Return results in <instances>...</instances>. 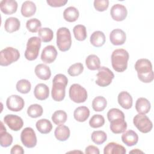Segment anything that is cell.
Instances as JSON below:
<instances>
[{
	"mask_svg": "<svg viewBox=\"0 0 154 154\" xmlns=\"http://www.w3.org/2000/svg\"><path fill=\"white\" fill-rule=\"evenodd\" d=\"M57 54V51L54 46H46L42 52L41 60L46 64H51L55 60Z\"/></svg>",
	"mask_w": 154,
	"mask_h": 154,
	"instance_id": "5bb4252c",
	"label": "cell"
},
{
	"mask_svg": "<svg viewBox=\"0 0 154 154\" xmlns=\"http://www.w3.org/2000/svg\"><path fill=\"white\" fill-rule=\"evenodd\" d=\"M10 153L11 154H23L24 150L21 146L16 144L13 146V147L11 149Z\"/></svg>",
	"mask_w": 154,
	"mask_h": 154,
	"instance_id": "7dc6e473",
	"label": "cell"
},
{
	"mask_svg": "<svg viewBox=\"0 0 154 154\" xmlns=\"http://www.w3.org/2000/svg\"><path fill=\"white\" fill-rule=\"evenodd\" d=\"M43 108L40 105L32 104L27 109V114L31 118H37L43 114Z\"/></svg>",
	"mask_w": 154,
	"mask_h": 154,
	"instance_id": "8d00e7d4",
	"label": "cell"
},
{
	"mask_svg": "<svg viewBox=\"0 0 154 154\" xmlns=\"http://www.w3.org/2000/svg\"><path fill=\"white\" fill-rule=\"evenodd\" d=\"M129 55L124 49H117L111 55V64L113 69L117 72H123L126 70Z\"/></svg>",
	"mask_w": 154,
	"mask_h": 154,
	"instance_id": "3957f363",
	"label": "cell"
},
{
	"mask_svg": "<svg viewBox=\"0 0 154 154\" xmlns=\"http://www.w3.org/2000/svg\"><path fill=\"white\" fill-rule=\"evenodd\" d=\"M150 108V103L146 98L140 97L137 100L135 109L138 114H146L149 112Z\"/></svg>",
	"mask_w": 154,
	"mask_h": 154,
	"instance_id": "484cf974",
	"label": "cell"
},
{
	"mask_svg": "<svg viewBox=\"0 0 154 154\" xmlns=\"http://www.w3.org/2000/svg\"><path fill=\"white\" fill-rule=\"evenodd\" d=\"M97 80L96 84L100 87H106L109 85L114 78L113 72L108 67L102 66L98 69V73L96 75Z\"/></svg>",
	"mask_w": 154,
	"mask_h": 154,
	"instance_id": "ba28073f",
	"label": "cell"
},
{
	"mask_svg": "<svg viewBox=\"0 0 154 154\" xmlns=\"http://www.w3.org/2000/svg\"><path fill=\"white\" fill-rule=\"evenodd\" d=\"M133 123L138 131L144 134L151 131L153 128L152 122L145 114L135 115L133 119Z\"/></svg>",
	"mask_w": 154,
	"mask_h": 154,
	"instance_id": "9c48e42d",
	"label": "cell"
},
{
	"mask_svg": "<svg viewBox=\"0 0 154 154\" xmlns=\"http://www.w3.org/2000/svg\"><path fill=\"white\" fill-rule=\"evenodd\" d=\"M126 153V149L123 146L115 142L108 143L103 149L104 154H125Z\"/></svg>",
	"mask_w": 154,
	"mask_h": 154,
	"instance_id": "d6986e66",
	"label": "cell"
},
{
	"mask_svg": "<svg viewBox=\"0 0 154 154\" xmlns=\"http://www.w3.org/2000/svg\"><path fill=\"white\" fill-rule=\"evenodd\" d=\"M51 119L55 125H63L67 120V115L63 110H57L53 113Z\"/></svg>",
	"mask_w": 154,
	"mask_h": 154,
	"instance_id": "e575fe53",
	"label": "cell"
},
{
	"mask_svg": "<svg viewBox=\"0 0 154 154\" xmlns=\"http://www.w3.org/2000/svg\"><path fill=\"white\" fill-rule=\"evenodd\" d=\"M107 118L108 121H111L117 119H124L125 118L124 113L118 108H111L107 112Z\"/></svg>",
	"mask_w": 154,
	"mask_h": 154,
	"instance_id": "7bdbcfd3",
	"label": "cell"
},
{
	"mask_svg": "<svg viewBox=\"0 0 154 154\" xmlns=\"http://www.w3.org/2000/svg\"><path fill=\"white\" fill-rule=\"evenodd\" d=\"M20 58L19 51L13 47H7L0 52V65L7 66L16 62Z\"/></svg>",
	"mask_w": 154,
	"mask_h": 154,
	"instance_id": "8992f818",
	"label": "cell"
},
{
	"mask_svg": "<svg viewBox=\"0 0 154 154\" xmlns=\"http://www.w3.org/2000/svg\"><path fill=\"white\" fill-rule=\"evenodd\" d=\"M126 39L125 32L121 29L117 28L113 29L109 34V40L114 45H122L125 43Z\"/></svg>",
	"mask_w": 154,
	"mask_h": 154,
	"instance_id": "9a60e30c",
	"label": "cell"
},
{
	"mask_svg": "<svg viewBox=\"0 0 154 154\" xmlns=\"http://www.w3.org/2000/svg\"><path fill=\"white\" fill-rule=\"evenodd\" d=\"M34 94L37 99L40 100H44L49 97V87L43 83L38 84L34 88Z\"/></svg>",
	"mask_w": 154,
	"mask_h": 154,
	"instance_id": "ffe728a7",
	"label": "cell"
},
{
	"mask_svg": "<svg viewBox=\"0 0 154 154\" xmlns=\"http://www.w3.org/2000/svg\"><path fill=\"white\" fill-rule=\"evenodd\" d=\"M94 8L98 11H104L106 10L109 6L108 0H95L93 3Z\"/></svg>",
	"mask_w": 154,
	"mask_h": 154,
	"instance_id": "ee69618b",
	"label": "cell"
},
{
	"mask_svg": "<svg viewBox=\"0 0 154 154\" xmlns=\"http://www.w3.org/2000/svg\"><path fill=\"white\" fill-rule=\"evenodd\" d=\"M13 143L12 135L7 132L6 128L4 126L3 122H1L0 130V144L3 147H7L10 146Z\"/></svg>",
	"mask_w": 154,
	"mask_h": 154,
	"instance_id": "603a6c76",
	"label": "cell"
},
{
	"mask_svg": "<svg viewBox=\"0 0 154 154\" xmlns=\"http://www.w3.org/2000/svg\"><path fill=\"white\" fill-rule=\"evenodd\" d=\"M35 126L37 129L43 134H48L52 129V125L51 122L46 119L38 120L35 123Z\"/></svg>",
	"mask_w": 154,
	"mask_h": 154,
	"instance_id": "4dcf8cb0",
	"label": "cell"
},
{
	"mask_svg": "<svg viewBox=\"0 0 154 154\" xmlns=\"http://www.w3.org/2000/svg\"><path fill=\"white\" fill-rule=\"evenodd\" d=\"M42 26L41 22L36 19V18H32L27 20L26 23V27L27 29L31 32H37L40 29Z\"/></svg>",
	"mask_w": 154,
	"mask_h": 154,
	"instance_id": "ab89813d",
	"label": "cell"
},
{
	"mask_svg": "<svg viewBox=\"0 0 154 154\" xmlns=\"http://www.w3.org/2000/svg\"><path fill=\"white\" fill-rule=\"evenodd\" d=\"M20 26V20L14 17H10L7 18L4 23L5 30L10 33L17 31Z\"/></svg>",
	"mask_w": 154,
	"mask_h": 154,
	"instance_id": "83f0119b",
	"label": "cell"
},
{
	"mask_svg": "<svg viewBox=\"0 0 154 154\" xmlns=\"http://www.w3.org/2000/svg\"><path fill=\"white\" fill-rule=\"evenodd\" d=\"M106 41L105 35L102 31H96L93 32L90 38V42L91 44L96 48H99L102 46Z\"/></svg>",
	"mask_w": 154,
	"mask_h": 154,
	"instance_id": "d4e9b609",
	"label": "cell"
},
{
	"mask_svg": "<svg viewBox=\"0 0 154 154\" xmlns=\"http://www.w3.org/2000/svg\"><path fill=\"white\" fill-rule=\"evenodd\" d=\"M79 16V11L75 7H69L63 12L64 19L69 22H75L78 19Z\"/></svg>",
	"mask_w": 154,
	"mask_h": 154,
	"instance_id": "f546056e",
	"label": "cell"
},
{
	"mask_svg": "<svg viewBox=\"0 0 154 154\" xmlns=\"http://www.w3.org/2000/svg\"><path fill=\"white\" fill-rule=\"evenodd\" d=\"M4 122L5 123L14 131H18L22 129L23 126V122L22 119L14 114H7L4 117Z\"/></svg>",
	"mask_w": 154,
	"mask_h": 154,
	"instance_id": "7c38bea8",
	"label": "cell"
},
{
	"mask_svg": "<svg viewBox=\"0 0 154 154\" xmlns=\"http://www.w3.org/2000/svg\"><path fill=\"white\" fill-rule=\"evenodd\" d=\"M41 39L38 37H30L26 43V48L25 51V57L29 61L35 60L38 55L41 47Z\"/></svg>",
	"mask_w": 154,
	"mask_h": 154,
	"instance_id": "5b68a950",
	"label": "cell"
},
{
	"mask_svg": "<svg viewBox=\"0 0 154 154\" xmlns=\"http://www.w3.org/2000/svg\"><path fill=\"white\" fill-rule=\"evenodd\" d=\"M84 70V66L81 63H76L71 65L67 70L69 75L71 76H78Z\"/></svg>",
	"mask_w": 154,
	"mask_h": 154,
	"instance_id": "b9f144b4",
	"label": "cell"
},
{
	"mask_svg": "<svg viewBox=\"0 0 154 154\" xmlns=\"http://www.w3.org/2000/svg\"><path fill=\"white\" fill-rule=\"evenodd\" d=\"M17 3L14 0H2L0 2V8L5 14H12L16 12Z\"/></svg>",
	"mask_w": 154,
	"mask_h": 154,
	"instance_id": "2e32d148",
	"label": "cell"
},
{
	"mask_svg": "<svg viewBox=\"0 0 154 154\" xmlns=\"http://www.w3.org/2000/svg\"><path fill=\"white\" fill-rule=\"evenodd\" d=\"M36 9V5L32 1H26L22 5L21 14L25 17H29L35 14Z\"/></svg>",
	"mask_w": 154,
	"mask_h": 154,
	"instance_id": "f1b7e54d",
	"label": "cell"
},
{
	"mask_svg": "<svg viewBox=\"0 0 154 154\" xmlns=\"http://www.w3.org/2000/svg\"><path fill=\"white\" fill-rule=\"evenodd\" d=\"M6 105L10 111L18 112L23 108L25 102L20 96L13 94L7 99Z\"/></svg>",
	"mask_w": 154,
	"mask_h": 154,
	"instance_id": "8fae6325",
	"label": "cell"
},
{
	"mask_svg": "<svg viewBox=\"0 0 154 154\" xmlns=\"http://www.w3.org/2000/svg\"><path fill=\"white\" fill-rule=\"evenodd\" d=\"M105 124V119L100 114L93 115L89 120V125L93 128L102 127Z\"/></svg>",
	"mask_w": 154,
	"mask_h": 154,
	"instance_id": "60d3db41",
	"label": "cell"
},
{
	"mask_svg": "<svg viewBox=\"0 0 154 154\" xmlns=\"http://www.w3.org/2000/svg\"><path fill=\"white\" fill-rule=\"evenodd\" d=\"M110 14L112 19L116 21L120 22L126 19L128 14V11L125 5L116 4L111 8Z\"/></svg>",
	"mask_w": 154,
	"mask_h": 154,
	"instance_id": "4fadbf2b",
	"label": "cell"
},
{
	"mask_svg": "<svg viewBox=\"0 0 154 154\" xmlns=\"http://www.w3.org/2000/svg\"><path fill=\"white\" fill-rule=\"evenodd\" d=\"M109 128L114 134H121L126 130L127 123L124 119H115L110 122Z\"/></svg>",
	"mask_w": 154,
	"mask_h": 154,
	"instance_id": "e0dca14e",
	"label": "cell"
},
{
	"mask_svg": "<svg viewBox=\"0 0 154 154\" xmlns=\"http://www.w3.org/2000/svg\"><path fill=\"white\" fill-rule=\"evenodd\" d=\"M57 45L60 51L66 52L71 47L72 37L70 30L66 27H61L57 31Z\"/></svg>",
	"mask_w": 154,
	"mask_h": 154,
	"instance_id": "277c9868",
	"label": "cell"
},
{
	"mask_svg": "<svg viewBox=\"0 0 154 154\" xmlns=\"http://www.w3.org/2000/svg\"><path fill=\"white\" fill-rule=\"evenodd\" d=\"M47 4L52 7H60L65 5L67 3V0H47Z\"/></svg>",
	"mask_w": 154,
	"mask_h": 154,
	"instance_id": "f6af8a7d",
	"label": "cell"
},
{
	"mask_svg": "<svg viewBox=\"0 0 154 154\" xmlns=\"http://www.w3.org/2000/svg\"><path fill=\"white\" fill-rule=\"evenodd\" d=\"M107 105L106 99L103 96H97L92 101V108L96 112L102 111L105 109Z\"/></svg>",
	"mask_w": 154,
	"mask_h": 154,
	"instance_id": "d6a6232c",
	"label": "cell"
},
{
	"mask_svg": "<svg viewBox=\"0 0 154 154\" xmlns=\"http://www.w3.org/2000/svg\"><path fill=\"white\" fill-rule=\"evenodd\" d=\"M85 64L88 69L96 70L100 67V61L96 55L91 54L86 58Z\"/></svg>",
	"mask_w": 154,
	"mask_h": 154,
	"instance_id": "1f68e13d",
	"label": "cell"
},
{
	"mask_svg": "<svg viewBox=\"0 0 154 154\" xmlns=\"http://www.w3.org/2000/svg\"><path fill=\"white\" fill-rule=\"evenodd\" d=\"M69 94L70 99L77 103H83L87 99V90L78 84H73L70 87Z\"/></svg>",
	"mask_w": 154,
	"mask_h": 154,
	"instance_id": "52a82bcc",
	"label": "cell"
},
{
	"mask_svg": "<svg viewBox=\"0 0 154 154\" xmlns=\"http://www.w3.org/2000/svg\"><path fill=\"white\" fill-rule=\"evenodd\" d=\"M135 69L138 79L143 82L149 83L154 79L152 65L150 61L146 58L138 60L135 64Z\"/></svg>",
	"mask_w": 154,
	"mask_h": 154,
	"instance_id": "6da1fadb",
	"label": "cell"
},
{
	"mask_svg": "<svg viewBox=\"0 0 154 154\" xmlns=\"http://www.w3.org/2000/svg\"><path fill=\"white\" fill-rule=\"evenodd\" d=\"M85 153L86 154H99L100 152L99 150V148L97 147L96 146H93V145H90L87 146L85 148Z\"/></svg>",
	"mask_w": 154,
	"mask_h": 154,
	"instance_id": "bcb514c9",
	"label": "cell"
},
{
	"mask_svg": "<svg viewBox=\"0 0 154 154\" xmlns=\"http://www.w3.org/2000/svg\"><path fill=\"white\" fill-rule=\"evenodd\" d=\"M70 134V132L69 128L63 125H59L54 131L55 138L60 141H66L69 138Z\"/></svg>",
	"mask_w": 154,
	"mask_h": 154,
	"instance_id": "cb8c5ba5",
	"label": "cell"
},
{
	"mask_svg": "<svg viewBox=\"0 0 154 154\" xmlns=\"http://www.w3.org/2000/svg\"><path fill=\"white\" fill-rule=\"evenodd\" d=\"M73 32L75 38L78 41H84L87 36L86 28L83 25H77L73 27Z\"/></svg>",
	"mask_w": 154,
	"mask_h": 154,
	"instance_id": "836d02e7",
	"label": "cell"
},
{
	"mask_svg": "<svg viewBox=\"0 0 154 154\" xmlns=\"http://www.w3.org/2000/svg\"><path fill=\"white\" fill-rule=\"evenodd\" d=\"M122 140L128 146H132L138 141V136L133 130L129 129L125 131L122 135Z\"/></svg>",
	"mask_w": 154,
	"mask_h": 154,
	"instance_id": "ac0fdd59",
	"label": "cell"
},
{
	"mask_svg": "<svg viewBox=\"0 0 154 154\" xmlns=\"http://www.w3.org/2000/svg\"><path fill=\"white\" fill-rule=\"evenodd\" d=\"M20 140L22 144L27 148H33L37 144V137L34 129L26 127L20 134Z\"/></svg>",
	"mask_w": 154,
	"mask_h": 154,
	"instance_id": "30bf717a",
	"label": "cell"
},
{
	"mask_svg": "<svg viewBox=\"0 0 154 154\" xmlns=\"http://www.w3.org/2000/svg\"><path fill=\"white\" fill-rule=\"evenodd\" d=\"M118 103L124 109H130L133 103V100L131 95L127 91H121L118 95Z\"/></svg>",
	"mask_w": 154,
	"mask_h": 154,
	"instance_id": "44dd1931",
	"label": "cell"
},
{
	"mask_svg": "<svg viewBox=\"0 0 154 154\" xmlns=\"http://www.w3.org/2000/svg\"><path fill=\"white\" fill-rule=\"evenodd\" d=\"M91 140L96 144L100 145L103 144L107 138L106 134L102 131H93L91 135Z\"/></svg>",
	"mask_w": 154,
	"mask_h": 154,
	"instance_id": "f35d334b",
	"label": "cell"
},
{
	"mask_svg": "<svg viewBox=\"0 0 154 154\" xmlns=\"http://www.w3.org/2000/svg\"><path fill=\"white\" fill-rule=\"evenodd\" d=\"M17 90L22 94L28 93L31 88L30 82L25 79H22L17 81L16 85Z\"/></svg>",
	"mask_w": 154,
	"mask_h": 154,
	"instance_id": "74e56055",
	"label": "cell"
},
{
	"mask_svg": "<svg viewBox=\"0 0 154 154\" xmlns=\"http://www.w3.org/2000/svg\"><path fill=\"white\" fill-rule=\"evenodd\" d=\"M68 84V79L66 75L58 73L52 80L51 96L55 101H62L66 94V87Z\"/></svg>",
	"mask_w": 154,
	"mask_h": 154,
	"instance_id": "7a4b0ae2",
	"label": "cell"
},
{
	"mask_svg": "<svg viewBox=\"0 0 154 154\" xmlns=\"http://www.w3.org/2000/svg\"><path fill=\"white\" fill-rule=\"evenodd\" d=\"M143 153V151H141V150H139L138 149H136L135 150H131L129 152V153Z\"/></svg>",
	"mask_w": 154,
	"mask_h": 154,
	"instance_id": "c3c4849f",
	"label": "cell"
},
{
	"mask_svg": "<svg viewBox=\"0 0 154 154\" xmlns=\"http://www.w3.org/2000/svg\"><path fill=\"white\" fill-rule=\"evenodd\" d=\"M38 35L43 42H51L54 37V32L49 28H42L38 31Z\"/></svg>",
	"mask_w": 154,
	"mask_h": 154,
	"instance_id": "d590c367",
	"label": "cell"
},
{
	"mask_svg": "<svg viewBox=\"0 0 154 154\" xmlns=\"http://www.w3.org/2000/svg\"><path fill=\"white\" fill-rule=\"evenodd\" d=\"M36 76L40 79L48 80L51 76V71L50 68L44 64H38L34 69Z\"/></svg>",
	"mask_w": 154,
	"mask_h": 154,
	"instance_id": "7402d4cb",
	"label": "cell"
},
{
	"mask_svg": "<svg viewBox=\"0 0 154 154\" xmlns=\"http://www.w3.org/2000/svg\"><path fill=\"white\" fill-rule=\"evenodd\" d=\"M90 116V110L85 106H81L76 108L73 112L75 119L79 122L86 121Z\"/></svg>",
	"mask_w": 154,
	"mask_h": 154,
	"instance_id": "4316f807",
	"label": "cell"
}]
</instances>
